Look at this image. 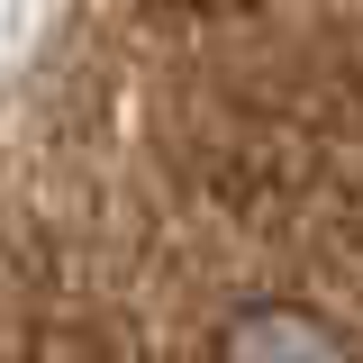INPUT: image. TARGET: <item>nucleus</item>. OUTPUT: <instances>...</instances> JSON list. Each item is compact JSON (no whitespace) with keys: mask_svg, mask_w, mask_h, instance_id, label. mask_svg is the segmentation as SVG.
Returning <instances> with one entry per match:
<instances>
[{"mask_svg":"<svg viewBox=\"0 0 363 363\" xmlns=\"http://www.w3.org/2000/svg\"><path fill=\"white\" fill-rule=\"evenodd\" d=\"M209 363H354V345L336 336V318L300 309V300H245L218 327Z\"/></svg>","mask_w":363,"mask_h":363,"instance_id":"nucleus-1","label":"nucleus"}]
</instances>
